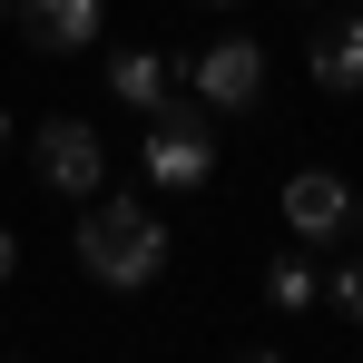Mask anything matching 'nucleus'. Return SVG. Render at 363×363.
Wrapping results in <instances>:
<instances>
[{
    "mask_svg": "<svg viewBox=\"0 0 363 363\" xmlns=\"http://www.w3.org/2000/svg\"><path fill=\"white\" fill-rule=\"evenodd\" d=\"M79 265H89V285L138 295V285L167 275V226H157L147 206H89V216H79Z\"/></svg>",
    "mask_w": 363,
    "mask_h": 363,
    "instance_id": "1",
    "label": "nucleus"
},
{
    "mask_svg": "<svg viewBox=\"0 0 363 363\" xmlns=\"http://www.w3.org/2000/svg\"><path fill=\"white\" fill-rule=\"evenodd\" d=\"M206 167H216V138H206V99L196 89H167L157 108H147V177L167 186V196H186V186H206Z\"/></svg>",
    "mask_w": 363,
    "mask_h": 363,
    "instance_id": "2",
    "label": "nucleus"
},
{
    "mask_svg": "<svg viewBox=\"0 0 363 363\" xmlns=\"http://www.w3.org/2000/svg\"><path fill=\"white\" fill-rule=\"evenodd\" d=\"M30 167H40V186H60V196H99L108 186V147H99L89 118H50L30 138Z\"/></svg>",
    "mask_w": 363,
    "mask_h": 363,
    "instance_id": "3",
    "label": "nucleus"
},
{
    "mask_svg": "<svg viewBox=\"0 0 363 363\" xmlns=\"http://www.w3.org/2000/svg\"><path fill=\"white\" fill-rule=\"evenodd\" d=\"M186 89H196L206 108H255V99H265V50H255V40H206V50L186 60Z\"/></svg>",
    "mask_w": 363,
    "mask_h": 363,
    "instance_id": "4",
    "label": "nucleus"
},
{
    "mask_svg": "<svg viewBox=\"0 0 363 363\" xmlns=\"http://www.w3.org/2000/svg\"><path fill=\"white\" fill-rule=\"evenodd\" d=\"M285 226L295 236H344L354 226V186L334 177V167H295L285 177Z\"/></svg>",
    "mask_w": 363,
    "mask_h": 363,
    "instance_id": "5",
    "label": "nucleus"
},
{
    "mask_svg": "<svg viewBox=\"0 0 363 363\" xmlns=\"http://www.w3.org/2000/svg\"><path fill=\"white\" fill-rule=\"evenodd\" d=\"M20 40L50 50V60L89 50V40H99V0H20Z\"/></svg>",
    "mask_w": 363,
    "mask_h": 363,
    "instance_id": "6",
    "label": "nucleus"
},
{
    "mask_svg": "<svg viewBox=\"0 0 363 363\" xmlns=\"http://www.w3.org/2000/svg\"><path fill=\"white\" fill-rule=\"evenodd\" d=\"M304 60H314V89H334V99H354V89H363V10H344V20H324Z\"/></svg>",
    "mask_w": 363,
    "mask_h": 363,
    "instance_id": "7",
    "label": "nucleus"
},
{
    "mask_svg": "<svg viewBox=\"0 0 363 363\" xmlns=\"http://www.w3.org/2000/svg\"><path fill=\"white\" fill-rule=\"evenodd\" d=\"M108 89H118V108H138V118H147V108L177 89V69L157 60V50H118V60H108Z\"/></svg>",
    "mask_w": 363,
    "mask_h": 363,
    "instance_id": "8",
    "label": "nucleus"
},
{
    "mask_svg": "<svg viewBox=\"0 0 363 363\" xmlns=\"http://www.w3.org/2000/svg\"><path fill=\"white\" fill-rule=\"evenodd\" d=\"M265 295H275L285 314H295V304H314V275H304L295 255H275V275H265Z\"/></svg>",
    "mask_w": 363,
    "mask_h": 363,
    "instance_id": "9",
    "label": "nucleus"
},
{
    "mask_svg": "<svg viewBox=\"0 0 363 363\" xmlns=\"http://www.w3.org/2000/svg\"><path fill=\"white\" fill-rule=\"evenodd\" d=\"M334 314H344V324H363V255L334 275Z\"/></svg>",
    "mask_w": 363,
    "mask_h": 363,
    "instance_id": "10",
    "label": "nucleus"
},
{
    "mask_svg": "<svg viewBox=\"0 0 363 363\" xmlns=\"http://www.w3.org/2000/svg\"><path fill=\"white\" fill-rule=\"evenodd\" d=\"M10 265H20V236H10V226H0V285H10Z\"/></svg>",
    "mask_w": 363,
    "mask_h": 363,
    "instance_id": "11",
    "label": "nucleus"
},
{
    "mask_svg": "<svg viewBox=\"0 0 363 363\" xmlns=\"http://www.w3.org/2000/svg\"><path fill=\"white\" fill-rule=\"evenodd\" d=\"M206 10H236V0H206Z\"/></svg>",
    "mask_w": 363,
    "mask_h": 363,
    "instance_id": "12",
    "label": "nucleus"
},
{
    "mask_svg": "<svg viewBox=\"0 0 363 363\" xmlns=\"http://www.w3.org/2000/svg\"><path fill=\"white\" fill-rule=\"evenodd\" d=\"M0 147H10V118H0Z\"/></svg>",
    "mask_w": 363,
    "mask_h": 363,
    "instance_id": "13",
    "label": "nucleus"
},
{
    "mask_svg": "<svg viewBox=\"0 0 363 363\" xmlns=\"http://www.w3.org/2000/svg\"><path fill=\"white\" fill-rule=\"evenodd\" d=\"M0 20H10V0H0Z\"/></svg>",
    "mask_w": 363,
    "mask_h": 363,
    "instance_id": "14",
    "label": "nucleus"
},
{
    "mask_svg": "<svg viewBox=\"0 0 363 363\" xmlns=\"http://www.w3.org/2000/svg\"><path fill=\"white\" fill-rule=\"evenodd\" d=\"M354 10H363V0H354Z\"/></svg>",
    "mask_w": 363,
    "mask_h": 363,
    "instance_id": "15",
    "label": "nucleus"
}]
</instances>
